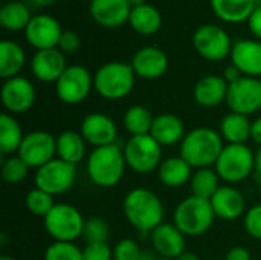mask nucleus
Wrapping results in <instances>:
<instances>
[{
  "mask_svg": "<svg viewBox=\"0 0 261 260\" xmlns=\"http://www.w3.org/2000/svg\"><path fill=\"white\" fill-rule=\"evenodd\" d=\"M162 146L148 133L139 136H130L124 146V158L127 167L133 172L145 175L159 169L162 162Z\"/></svg>",
  "mask_w": 261,
  "mask_h": 260,
  "instance_id": "obj_8",
  "label": "nucleus"
},
{
  "mask_svg": "<svg viewBox=\"0 0 261 260\" xmlns=\"http://www.w3.org/2000/svg\"><path fill=\"white\" fill-rule=\"evenodd\" d=\"M61 34H63V29L58 20H55L52 15H47V14L34 15L24 29L28 43L34 46L37 51L58 48Z\"/></svg>",
  "mask_w": 261,
  "mask_h": 260,
  "instance_id": "obj_15",
  "label": "nucleus"
},
{
  "mask_svg": "<svg viewBox=\"0 0 261 260\" xmlns=\"http://www.w3.org/2000/svg\"><path fill=\"white\" fill-rule=\"evenodd\" d=\"M214 260H220V259H214ZM223 260H225V259H223Z\"/></svg>",
  "mask_w": 261,
  "mask_h": 260,
  "instance_id": "obj_55",
  "label": "nucleus"
},
{
  "mask_svg": "<svg viewBox=\"0 0 261 260\" xmlns=\"http://www.w3.org/2000/svg\"><path fill=\"white\" fill-rule=\"evenodd\" d=\"M135 70L132 64L110 61L102 64L93 75V89L106 100H121L135 87Z\"/></svg>",
  "mask_w": 261,
  "mask_h": 260,
  "instance_id": "obj_5",
  "label": "nucleus"
},
{
  "mask_svg": "<svg viewBox=\"0 0 261 260\" xmlns=\"http://www.w3.org/2000/svg\"><path fill=\"white\" fill-rule=\"evenodd\" d=\"M254 158L255 153L246 144H228L222 150L214 169L222 181L237 184L254 172Z\"/></svg>",
  "mask_w": 261,
  "mask_h": 260,
  "instance_id": "obj_6",
  "label": "nucleus"
},
{
  "mask_svg": "<svg viewBox=\"0 0 261 260\" xmlns=\"http://www.w3.org/2000/svg\"><path fill=\"white\" fill-rule=\"evenodd\" d=\"M122 211L128 224L144 234L153 233L164 224V205L161 199L147 188L130 190L124 198Z\"/></svg>",
  "mask_w": 261,
  "mask_h": 260,
  "instance_id": "obj_1",
  "label": "nucleus"
},
{
  "mask_svg": "<svg viewBox=\"0 0 261 260\" xmlns=\"http://www.w3.org/2000/svg\"><path fill=\"white\" fill-rule=\"evenodd\" d=\"M174 260H199V257L194 254V253H190V251H185V253H182L177 259Z\"/></svg>",
  "mask_w": 261,
  "mask_h": 260,
  "instance_id": "obj_48",
  "label": "nucleus"
},
{
  "mask_svg": "<svg viewBox=\"0 0 261 260\" xmlns=\"http://www.w3.org/2000/svg\"><path fill=\"white\" fill-rule=\"evenodd\" d=\"M109 225L101 218H89L84 224L83 230V239L87 244H107L109 239Z\"/></svg>",
  "mask_w": 261,
  "mask_h": 260,
  "instance_id": "obj_38",
  "label": "nucleus"
},
{
  "mask_svg": "<svg viewBox=\"0 0 261 260\" xmlns=\"http://www.w3.org/2000/svg\"><path fill=\"white\" fill-rule=\"evenodd\" d=\"M132 5L128 0H92L90 15L104 28H118L128 21Z\"/></svg>",
  "mask_w": 261,
  "mask_h": 260,
  "instance_id": "obj_20",
  "label": "nucleus"
},
{
  "mask_svg": "<svg viewBox=\"0 0 261 260\" xmlns=\"http://www.w3.org/2000/svg\"><path fill=\"white\" fill-rule=\"evenodd\" d=\"M66 67V58L58 48L37 51L31 60V70L34 77L43 83H57Z\"/></svg>",
  "mask_w": 261,
  "mask_h": 260,
  "instance_id": "obj_17",
  "label": "nucleus"
},
{
  "mask_svg": "<svg viewBox=\"0 0 261 260\" xmlns=\"http://www.w3.org/2000/svg\"><path fill=\"white\" fill-rule=\"evenodd\" d=\"M43 260H84V256L73 242H54L46 248Z\"/></svg>",
  "mask_w": 261,
  "mask_h": 260,
  "instance_id": "obj_37",
  "label": "nucleus"
},
{
  "mask_svg": "<svg viewBox=\"0 0 261 260\" xmlns=\"http://www.w3.org/2000/svg\"><path fill=\"white\" fill-rule=\"evenodd\" d=\"M130 26L141 35H153L162 26V15L158 8L150 3L132 8L128 17Z\"/></svg>",
  "mask_w": 261,
  "mask_h": 260,
  "instance_id": "obj_28",
  "label": "nucleus"
},
{
  "mask_svg": "<svg viewBox=\"0 0 261 260\" xmlns=\"http://www.w3.org/2000/svg\"><path fill=\"white\" fill-rule=\"evenodd\" d=\"M76 178V166L60 158H54L35 172V187L47 192L52 196L69 192Z\"/></svg>",
  "mask_w": 261,
  "mask_h": 260,
  "instance_id": "obj_9",
  "label": "nucleus"
},
{
  "mask_svg": "<svg viewBox=\"0 0 261 260\" xmlns=\"http://www.w3.org/2000/svg\"><path fill=\"white\" fill-rule=\"evenodd\" d=\"M139 260H156V257L150 253V251H142L141 254V259Z\"/></svg>",
  "mask_w": 261,
  "mask_h": 260,
  "instance_id": "obj_50",
  "label": "nucleus"
},
{
  "mask_svg": "<svg viewBox=\"0 0 261 260\" xmlns=\"http://www.w3.org/2000/svg\"><path fill=\"white\" fill-rule=\"evenodd\" d=\"M185 234L174 224H161L151 233V245L164 259H177L185 253Z\"/></svg>",
  "mask_w": 261,
  "mask_h": 260,
  "instance_id": "obj_19",
  "label": "nucleus"
},
{
  "mask_svg": "<svg viewBox=\"0 0 261 260\" xmlns=\"http://www.w3.org/2000/svg\"><path fill=\"white\" fill-rule=\"evenodd\" d=\"M150 135L161 146H174L185 138V124L173 113H161L154 116Z\"/></svg>",
  "mask_w": 261,
  "mask_h": 260,
  "instance_id": "obj_24",
  "label": "nucleus"
},
{
  "mask_svg": "<svg viewBox=\"0 0 261 260\" xmlns=\"http://www.w3.org/2000/svg\"><path fill=\"white\" fill-rule=\"evenodd\" d=\"M93 89V77L80 64L67 66L63 75L55 83V93L58 100L66 104L83 103Z\"/></svg>",
  "mask_w": 261,
  "mask_h": 260,
  "instance_id": "obj_10",
  "label": "nucleus"
},
{
  "mask_svg": "<svg viewBox=\"0 0 261 260\" xmlns=\"http://www.w3.org/2000/svg\"><path fill=\"white\" fill-rule=\"evenodd\" d=\"M0 260H15L14 257H9V256H2V259Z\"/></svg>",
  "mask_w": 261,
  "mask_h": 260,
  "instance_id": "obj_52",
  "label": "nucleus"
},
{
  "mask_svg": "<svg viewBox=\"0 0 261 260\" xmlns=\"http://www.w3.org/2000/svg\"><path fill=\"white\" fill-rule=\"evenodd\" d=\"M228 81L220 75H206L196 83L194 100L202 107H216L226 101Z\"/></svg>",
  "mask_w": 261,
  "mask_h": 260,
  "instance_id": "obj_23",
  "label": "nucleus"
},
{
  "mask_svg": "<svg viewBox=\"0 0 261 260\" xmlns=\"http://www.w3.org/2000/svg\"><path fill=\"white\" fill-rule=\"evenodd\" d=\"M190 184H191V192L194 196L202 198V199H208V201L222 187L220 185V176L217 175L216 169H211V167L197 169L196 173H193Z\"/></svg>",
  "mask_w": 261,
  "mask_h": 260,
  "instance_id": "obj_32",
  "label": "nucleus"
},
{
  "mask_svg": "<svg viewBox=\"0 0 261 260\" xmlns=\"http://www.w3.org/2000/svg\"><path fill=\"white\" fill-rule=\"evenodd\" d=\"M158 175L164 185L171 188H179L188 181H191L193 167L180 155L171 156L161 162L158 169Z\"/></svg>",
  "mask_w": 261,
  "mask_h": 260,
  "instance_id": "obj_26",
  "label": "nucleus"
},
{
  "mask_svg": "<svg viewBox=\"0 0 261 260\" xmlns=\"http://www.w3.org/2000/svg\"><path fill=\"white\" fill-rule=\"evenodd\" d=\"M254 166H255V169H254V172L260 176L261 179V146L258 147V150L255 152V158H254Z\"/></svg>",
  "mask_w": 261,
  "mask_h": 260,
  "instance_id": "obj_47",
  "label": "nucleus"
},
{
  "mask_svg": "<svg viewBox=\"0 0 261 260\" xmlns=\"http://www.w3.org/2000/svg\"><path fill=\"white\" fill-rule=\"evenodd\" d=\"M125 167L124 150L116 144L96 147L87 156V175L90 181L101 188L118 185L124 176Z\"/></svg>",
  "mask_w": 261,
  "mask_h": 260,
  "instance_id": "obj_3",
  "label": "nucleus"
},
{
  "mask_svg": "<svg viewBox=\"0 0 261 260\" xmlns=\"http://www.w3.org/2000/svg\"><path fill=\"white\" fill-rule=\"evenodd\" d=\"M243 77V74L234 66V64H231V66H228L226 69H225V74H223V78L228 81V84H231V83H234V81H237V80H240Z\"/></svg>",
  "mask_w": 261,
  "mask_h": 260,
  "instance_id": "obj_45",
  "label": "nucleus"
},
{
  "mask_svg": "<svg viewBox=\"0 0 261 260\" xmlns=\"http://www.w3.org/2000/svg\"><path fill=\"white\" fill-rule=\"evenodd\" d=\"M216 213L213 210L211 201L197 198L194 195L188 196L174 210L173 222L185 236H202L214 224Z\"/></svg>",
  "mask_w": 261,
  "mask_h": 260,
  "instance_id": "obj_4",
  "label": "nucleus"
},
{
  "mask_svg": "<svg viewBox=\"0 0 261 260\" xmlns=\"http://www.w3.org/2000/svg\"><path fill=\"white\" fill-rule=\"evenodd\" d=\"M80 133L83 135L87 144L96 149L115 144L118 138V127L110 116L99 112H93L86 115L81 121Z\"/></svg>",
  "mask_w": 261,
  "mask_h": 260,
  "instance_id": "obj_16",
  "label": "nucleus"
},
{
  "mask_svg": "<svg viewBox=\"0 0 261 260\" xmlns=\"http://www.w3.org/2000/svg\"><path fill=\"white\" fill-rule=\"evenodd\" d=\"M31 12L21 2H8L0 9V25L8 31H21L31 21Z\"/></svg>",
  "mask_w": 261,
  "mask_h": 260,
  "instance_id": "obj_33",
  "label": "nucleus"
},
{
  "mask_svg": "<svg viewBox=\"0 0 261 260\" xmlns=\"http://www.w3.org/2000/svg\"><path fill=\"white\" fill-rule=\"evenodd\" d=\"M43 221L47 234L55 242H73L83 238L86 221L80 210L70 204H55Z\"/></svg>",
  "mask_w": 261,
  "mask_h": 260,
  "instance_id": "obj_7",
  "label": "nucleus"
},
{
  "mask_svg": "<svg viewBox=\"0 0 261 260\" xmlns=\"http://www.w3.org/2000/svg\"><path fill=\"white\" fill-rule=\"evenodd\" d=\"M245 228L251 238L261 241V204L254 205L251 210L246 211Z\"/></svg>",
  "mask_w": 261,
  "mask_h": 260,
  "instance_id": "obj_40",
  "label": "nucleus"
},
{
  "mask_svg": "<svg viewBox=\"0 0 261 260\" xmlns=\"http://www.w3.org/2000/svg\"><path fill=\"white\" fill-rule=\"evenodd\" d=\"M26 207H28L29 213L44 219L49 215V211L55 207L54 196L49 195L47 192L35 187L26 195Z\"/></svg>",
  "mask_w": 261,
  "mask_h": 260,
  "instance_id": "obj_35",
  "label": "nucleus"
},
{
  "mask_svg": "<svg viewBox=\"0 0 261 260\" xmlns=\"http://www.w3.org/2000/svg\"><path fill=\"white\" fill-rule=\"evenodd\" d=\"M225 260H251V253L243 247H234L226 253Z\"/></svg>",
  "mask_w": 261,
  "mask_h": 260,
  "instance_id": "obj_44",
  "label": "nucleus"
},
{
  "mask_svg": "<svg viewBox=\"0 0 261 260\" xmlns=\"http://www.w3.org/2000/svg\"><path fill=\"white\" fill-rule=\"evenodd\" d=\"M260 196H261V179H260Z\"/></svg>",
  "mask_w": 261,
  "mask_h": 260,
  "instance_id": "obj_54",
  "label": "nucleus"
},
{
  "mask_svg": "<svg viewBox=\"0 0 261 260\" xmlns=\"http://www.w3.org/2000/svg\"><path fill=\"white\" fill-rule=\"evenodd\" d=\"M252 123L246 115L231 112L220 123V135L228 144H245L251 138Z\"/></svg>",
  "mask_w": 261,
  "mask_h": 260,
  "instance_id": "obj_29",
  "label": "nucleus"
},
{
  "mask_svg": "<svg viewBox=\"0 0 261 260\" xmlns=\"http://www.w3.org/2000/svg\"><path fill=\"white\" fill-rule=\"evenodd\" d=\"M24 51L12 40L0 41V77L8 80L18 77V72L24 66Z\"/></svg>",
  "mask_w": 261,
  "mask_h": 260,
  "instance_id": "obj_30",
  "label": "nucleus"
},
{
  "mask_svg": "<svg viewBox=\"0 0 261 260\" xmlns=\"http://www.w3.org/2000/svg\"><path fill=\"white\" fill-rule=\"evenodd\" d=\"M210 201L216 218H220L223 221L239 219L246 210V201L242 192L232 185H222Z\"/></svg>",
  "mask_w": 261,
  "mask_h": 260,
  "instance_id": "obj_22",
  "label": "nucleus"
},
{
  "mask_svg": "<svg viewBox=\"0 0 261 260\" xmlns=\"http://www.w3.org/2000/svg\"><path fill=\"white\" fill-rule=\"evenodd\" d=\"M2 104L3 107L14 113L28 112L37 98V92L34 84L24 77H12L5 80L2 86Z\"/></svg>",
  "mask_w": 261,
  "mask_h": 260,
  "instance_id": "obj_14",
  "label": "nucleus"
},
{
  "mask_svg": "<svg viewBox=\"0 0 261 260\" xmlns=\"http://www.w3.org/2000/svg\"><path fill=\"white\" fill-rule=\"evenodd\" d=\"M226 104L231 112L240 115H252L261 109V80L254 77H242L228 86Z\"/></svg>",
  "mask_w": 261,
  "mask_h": 260,
  "instance_id": "obj_11",
  "label": "nucleus"
},
{
  "mask_svg": "<svg viewBox=\"0 0 261 260\" xmlns=\"http://www.w3.org/2000/svg\"><path fill=\"white\" fill-rule=\"evenodd\" d=\"M214 14L228 23L248 21L258 0H210Z\"/></svg>",
  "mask_w": 261,
  "mask_h": 260,
  "instance_id": "obj_25",
  "label": "nucleus"
},
{
  "mask_svg": "<svg viewBox=\"0 0 261 260\" xmlns=\"http://www.w3.org/2000/svg\"><path fill=\"white\" fill-rule=\"evenodd\" d=\"M223 149V138L219 132L210 127H197L182 139L180 156L193 169H205L216 166Z\"/></svg>",
  "mask_w": 261,
  "mask_h": 260,
  "instance_id": "obj_2",
  "label": "nucleus"
},
{
  "mask_svg": "<svg viewBox=\"0 0 261 260\" xmlns=\"http://www.w3.org/2000/svg\"><path fill=\"white\" fill-rule=\"evenodd\" d=\"M251 139L261 146V116L257 118L252 123V130H251Z\"/></svg>",
  "mask_w": 261,
  "mask_h": 260,
  "instance_id": "obj_46",
  "label": "nucleus"
},
{
  "mask_svg": "<svg viewBox=\"0 0 261 260\" xmlns=\"http://www.w3.org/2000/svg\"><path fill=\"white\" fill-rule=\"evenodd\" d=\"M80 35L75 31L66 29L61 34L60 43H58V49L61 52H75L80 48Z\"/></svg>",
  "mask_w": 261,
  "mask_h": 260,
  "instance_id": "obj_42",
  "label": "nucleus"
},
{
  "mask_svg": "<svg viewBox=\"0 0 261 260\" xmlns=\"http://www.w3.org/2000/svg\"><path fill=\"white\" fill-rule=\"evenodd\" d=\"M31 169H40L57 155V136L44 130H34L24 135L17 153Z\"/></svg>",
  "mask_w": 261,
  "mask_h": 260,
  "instance_id": "obj_13",
  "label": "nucleus"
},
{
  "mask_svg": "<svg viewBox=\"0 0 261 260\" xmlns=\"http://www.w3.org/2000/svg\"><path fill=\"white\" fill-rule=\"evenodd\" d=\"M232 64L245 77H261V41L258 40H239L232 44L231 51Z\"/></svg>",
  "mask_w": 261,
  "mask_h": 260,
  "instance_id": "obj_21",
  "label": "nucleus"
},
{
  "mask_svg": "<svg viewBox=\"0 0 261 260\" xmlns=\"http://www.w3.org/2000/svg\"><path fill=\"white\" fill-rule=\"evenodd\" d=\"M29 169L31 167L18 155H11L2 164V179L11 185L20 184L28 176Z\"/></svg>",
  "mask_w": 261,
  "mask_h": 260,
  "instance_id": "obj_36",
  "label": "nucleus"
},
{
  "mask_svg": "<svg viewBox=\"0 0 261 260\" xmlns=\"http://www.w3.org/2000/svg\"><path fill=\"white\" fill-rule=\"evenodd\" d=\"M248 25H249L251 32H252L257 38H260L261 40V5H258V6L252 11L251 17L248 18Z\"/></svg>",
  "mask_w": 261,
  "mask_h": 260,
  "instance_id": "obj_43",
  "label": "nucleus"
},
{
  "mask_svg": "<svg viewBox=\"0 0 261 260\" xmlns=\"http://www.w3.org/2000/svg\"><path fill=\"white\" fill-rule=\"evenodd\" d=\"M84 260H112L113 250L107 244H87L83 250Z\"/></svg>",
  "mask_w": 261,
  "mask_h": 260,
  "instance_id": "obj_41",
  "label": "nucleus"
},
{
  "mask_svg": "<svg viewBox=\"0 0 261 260\" xmlns=\"http://www.w3.org/2000/svg\"><path fill=\"white\" fill-rule=\"evenodd\" d=\"M132 67L138 77L147 80H156L162 77L168 69L167 54L156 46L141 48L132 58Z\"/></svg>",
  "mask_w": 261,
  "mask_h": 260,
  "instance_id": "obj_18",
  "label": "nucleus"
},
{
  "mask_svg": "<svg viewBox=\"0 0 261 260\" xmlns=\"http://www.w3.org/2000/svg\"><path fill=\"white\" fill-rule=\"evenodd\" d=\"M23 130L17 120L11 113H2L0 116V152L5 156L17 155L23 143Z\"/></svg>",
  "mask_w": 261,
  "mask_h": 260,
  "instance_id": "obj_31",
  "label": "nucleus"
},
{
  "mask_svg": "<svg viewBox=\"0 0 261 260\" xmlns=\"http://www.w3.org/2000/svg\"><path fill=\"white\" fill-rule=\"evenodd\" d=\"M153 121H154V116L151 115V112L141 104L128 107L124 115V127L132 136L148 135L151 130Z\"/></svg>",
  "mask_w": 261,
  "mask_h": 260,
  "instance_id": "obj_34",
  "label": "nucleus"
},
{
  "mask_svg": "<svg viewBox=\"0 0 261 260\" xmlns=\"http://www.w3.org/2000/svg\"><path fill=\"white\" fill-rule=\"evenodd\" d=\"M141 254L142 250L133 239H122L113 248L115 260H139Z\"/></svg>",
  "mask_w": 261,
  "mask_h": 260,
  "instance_id": "obj_39",
  "label": "nucleus"
},
{
  "mask_svg": "<svg viewBox=\"0 0 261 260\" xmlns=\"http://www.w3.org/2000/svg\"><path fill=\"white\" fill-rule=\"evenodd\" d=\"M128 2H130L132 8H136V6H142V5H145V3H147V0H128Z\"/></svg>",
  "mask_w": 261,
  "mask_h": 260,
  "instance_id": "obj_51",
  "label": "nucleus"
},
{
  "mask_svg": "<svg viewBox=\"0 0 261 260\" xmlns=\"http://www.w3.org/2000/svg\"><path fill=\"white\" fill-rule=\"evenodd\" d=\"M194 49L205 60L220 61L231 55L232 43L225 29L216 25H202L193 35Z\"/></svg>",
  "mask_w": 261,
  "mask_h": 260,
  "instance_id": "obj_12",
  "label": "nucleus"
},
{
  "mask_svg": "<svg viewBox=\"0 0 261 260\" xmlns=\"http://www.w3.org/2000/svg\"><path fill=\"white\" fill-rule=\"evenodd\" d=\"M35 5H38V6H49V5H52L55 0H32Z\"/></svg>",
  "mask_w": 261,
  "mask_h": 260,
  "instance_id": "obj_49",
  "label": "nucleus"
},
{
  "mask_svg": "<svg viewBox=\"0 0 261 260\" xmlns=\"http://www.w3.org/2000/svg\"><path fill=\"white\" fill-rule=\"evenodd\" d=\"M156 260H170V259H164V257H158Z\"/></svg>",
  "mask_w": 261,
  "mask_h": 260,
  "instance_id": "obj_53",
  "label": "nucleus"
},
{
  "mask_svg": "<svg viewBox=\"0 0 261 260\" xmlns=\"http://www.w3.org/2000/svg\"><path fill=\"white\" fill-rule=\"evenodd\" d=\"M57 155L69 164H80L86 156V139L80 132H61L57 136Z\"/></svg>",
  "mask_w": 261,
  "mask_h": 260,
  "instance_id": "obj_27",
  "label": "nucleus"
}]
</instances>
